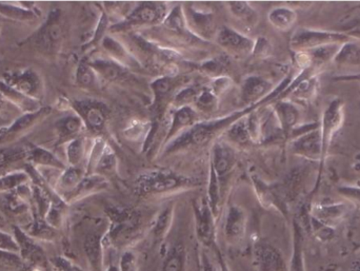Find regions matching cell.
Returning a JSON list of instances; mask_svg holds the SVG:
<instances>
[{"label":"cell","instance_id":"58","mask_svg":"<svg viewBox=\"0 0 360 271\" xmlns=\"http://www.w3.org/2000/svg\"><path fill=\"white\" fill-rule=\"evenodd\" d=\"M352 167L353 169H354L355 172L359 173L360 175V152L355 156Z\"/></svg>","mask_w":360,"mask_h":271},{"label":"cell","instance_id":"21","mask_svg":"<svg viewBox=\"0 0 360 271\" xmlns=\"http://www.w3.org/2000/svg\"><path fill=\"white\" fill-rule=\"evenodd\" d=\"M0 96L4 97L6 101L15 106L17 109L23 113H32L41 109V101L31 99L22 93L15 90L12 87L6 84L4 80H0Z\"/></svg>","mask_w":360,"mask_h":271},{"label":"cell","instance_id":"56","mask_svg":"<svg viewBox=\"0 0 360 271\" xmlns=\"http://www.w3.org/2000/svg\"><path fill=\"white\" fill-rule=\"evenodd\" d=\"M108 25V18L107 15L103 14L101 15V20H99L98 27H97L96 32H95L94 37H93L92 42L91 44H95V42H98L99 40L103 39V33H105V27Z\"/></svg>","mask_w":360,"mask_h":271},{"label":"cell","instance_id":"48","mask_svg":"<svg viewBox=\"0 0 360 271\" xmlns=\"http://www.w3.org/2000/svg\"><path fill=\"white\" fill-rule=\"evenodd\" d=\"M51 267L54 271H86L82 270L78 264L63 256H55L49 260Z\"/></svg>","mask_w":360,"mask_h":271},{"label":"cell","instance_id":"27","mask_svg":"<svg viewBox=\"0 0 360 271\" xmlns=\"http://www.w3.org/2000/svg\"><path fill=\"white\" fill-rule=\"evenodd\" d=\"M27 162L33 167H46L56 169L61 172L67 169V166L54 153L38 146L30 145Z\"/></svg>","mask_w":360,"mask_h":271},{"label":"cell","instance_id":"51","mask_svg":"<svg viewBox=\"0 0 360 271\" xmlns=\"http://www.w3.org/2000/svg\"><path fill=\"white\" fill-rule=\"evenodd\" d=\"M338 194L360 209V186L342 185L338 188Z\"/></svg>","mask_w":360,"mask_h":271},{"label":"cell","instance_id":"13","mask_svg":"<svg viewBox=\"0 0 360 271\" xmlns=\"http://www.w3.org/2000/svg\"><path fill=\"white\" fill-rule=\"evenodd\" d=\"M247 227V213L237 205L229 207L224 224V238L229 244H239L245 238Z\"/></svg>","mask_w":360,"mask_h":271},{"label":"cell","instance_id":"10","mask_svg":"<svg viewBox=\"0 0 360 271\" xmlns=\"http://www.w3.org/2000/svg\"><path fill=\"white\" fill-rule=\"evenodd\" d=\"M2 80L15 90L36 101H41L44 97V80L39 73L31 68L16 72H8Z\"/></svg>","mask_w":360,"mask_h":271},{"label":"cell","instance_id":"18","mask_svg":"<svg viewBox=\"0 0 360 271\" xmlns=\"http://www.w3.org/2000/svg\"><path fill=\"white\" fill-rule=\"evenodd\" d=\"M199 122L200 120H199L198 112L192 106L179 108L170 116V128H169L168 134L165 139L170 143L172 141V137H174L175 135L188 130Z\"/></svg>","mask_w":360,"mask_h":271},{"label":"cell","instance_id":"61","mask_svg":"<svg viewBox=\"0 0 360 271\" xmlns=\"http://www.w3.org/2000/svg\"><path fill=\"white\" fill-rule=\"evenodd\" d=\"M218 263H219L220 270H221V271H231L228 264L222 260L221 257H219V259H218Z\"/></svg>","mask_w":360,"mask_h":271},{"label":"cell","instance_id":"17","mask_svg":"<svg viewBox=\"0 0 360 271\" xmlns=\"http://www.w3.org/2000/svg\"><path fill=\"white\" fill-rule=\"evenodd\" d=\"M86 128L82 118L77 114H68L58 118L55 122L54 129L56 132V143L55 147L67 145L72 139L79 137L80 133Z\"/></svg>","mask_w":360,"mask_h":271},{"label":"cell","instance_id":"43","mask_svg":"<svg viewBox=\"0 0 360 271\" xmlns=\"http://www.w3.org/2000/svg\"><path fill=\"white\" fill-rule=\"evenodd\" d=\"M108 144L103 139H97L93 144L92 149L89 154L88 164H86V175H94L97 165L103 158V152L107 148Z\"/></svg>","mask_w":360,"mask_h":271},{"label":"cell","instance_id":"57","mask_svg":"<svg viewBox=\"0 0 360 271\" xmlns=\"http://www.w3.org/2000/svg\"><path fill=\"white\" fill-rule=\"evenodd\" d=\"M333 80H335V82H354L359 84L360 88V73L351 74V75L334 76Z\"/></svg>","mask_w":360,"mask_h":271},{"label":"cell","instance_id":"39","mask_svg":"<svg viewBox=\"0 0 360 271\" xmlns=\"http://www.w3.org/2000/svg\"><path fill=\"white\" fill-rule=\"evenodd\" d=\"M186 251L180 244L174 245L167 256L160 271H184Z\"/></svg>","mask_w":360,"mask_h":271},{"label":"cell","instance_id":"63","mask_svg":"<svg viewBox=\"0 0 360 271\" xmlns=\"http://www.w3.org/2000/svg\"><path fill=\"white\" fill-rule=\"evenodd\" d=\"M350 271H360V260L353 264L352 268H351Z\"/></svg>","mask_w":360,"mask_h":271},{"label":"cell","instance_id":"12","mask_svg":"<svg viewBox=\"0 0 360 271\" xmlns=\"http://www.w3.org/2000/svg\"><path fill=\"white\" fill-rule=\"evenodd\" d=\"M291 150L295 156L321 164L323 158L321 126L292 139Z\"/></svg>","mask_w":360,"mask_h":271},{"label":"cell","instance_id":"24","mask_svg":"<svg viewBox=\"0 0 360 271\" xmlns=\"http://www.w3.org/2000/svg\"><path fill=\"white\" fill-rule=\"evenodd\" d=\"M84 177H86V171L82 167L68 166L57 179L55 192L63 200L65 196H69L76 189Z\"/></svg>","mask_w":360,"mask_h":271},{"label":"cell","instance_id":"11","mask_svg":"<svg viewBox=\"0 0 360 271\" xmlns=\"http://www.w3.org/2000/svg\"><path fill=\"white\" fill-rule=\"evenodd\" d=\"M195 229L197 239L205 248H210L215 243V219L209 203L201 198L194 202Z\"/></svg>","mask_w":360,"mask_h":271},{"label":"cell","instance_id":"41","mask_svg":"<svg viewBox=\"0 0 360 271\" xmlns=\"http://www.w3.org/2000/svg\"><path fill=\"white\" fill-rule=\"evenodd\" d=\"M116 168H117V160H116L115 152L108 145L103 152V158L97 165L95 175L105 177V175H113Z\"/></svg>","mask_w":360,"mask_h":271},{"label":"cell","instance_id":"9","mask_svg":"<svg viewBox=\"0 0 360 271\" xmlns=\"http://www.w3.org/2000/svg\"><path fill=\"white\" fill-rule=\"evenodd\" d=\"M13 236L18 243L19 256L27 265V270H46V266L50 265L48 258L41 245L36 239L21 228L20 226H13Z\"/></svg>","mask_w":360,"mask_h":271},{"label":"cell","instance_id":"25","mask_svg":"<svg viewBox=\"0 0 360 271\" xmlns=\"http://www.w3.org/2000/svg\"><path fill=\"white\" fill-rule=\"evenodd\" d=\"M0 15L15 21H34L38 14L35 6L32 2H20L18 4L0 2Z\"/></svg>","mask_w":360,"mask_h":271},{"label":"cell","instance_id":"20","mask_svg":"<svg viewBox=\"0 0 360 271\" xmlns=\"http://www.w3.org/2000/svg\"><path fill=\"white\" fill-rule=\"evenodd\" d=\"M235 164L234 150L224 141H217L213 147L211 167L218 179H224Z\"/></svg>","mask_w":360,"mask_h":271},{"label":"cell","instance_id":"31","mask_svg":"<svg viewBox=\"0 0 360 271\" xmlns=\"http://www.w3.org/2000/svg\"><path fill=\"white\" fill-rule=\"evenodd\" d=\"M333 63L346 67H357L360 65V46L356 42H351L340 46Z\"/></svg>","mask_w":360,"mask_h":271},{"label":"cell","instance_id":"54","mask_svg":"<svg viewBox=\"0 0 360 271\" xmlns=\"http://www.w3.org/2000/svg\"><path fill=\"white\" fill-rule=\"evenodd\" d=\"M201 271H221L218 261H214L212 256L203 251L200 256Z\"/></svg>","mask_w":360,"mask_h":271},{"label":"cell","instance_id":"36","mask_svg":"<svg viewBox=\"0 0 360 271\" xmlns=\"http://www.w3.org/2000/svg\"><path fill=\"white\" fill-rule=\"evenodd\" d=\"M226 135L233 143L238 145H245L251 141L249 129H248L247 115L238 118L236 122H233L226 131Z\"/></svg>","mask_w":360,"mask_h":271},{"label":"cell","instance_id":"2","mask_svg":"<svg viewBox=\"0 0 360 271\" xmlns=\"http://www.w3.org/2000/svg\"><path fill=\"white\" fill-rule=\"evenodd\" d=\"M65 20L58 8L51 11L41 27L32 34L21 46H29L44 56L58 54L65 40Z\"/></svg>","mask_w":360,"mask_h":271},{"label":"cell","instance_id":"1","mask_svg":"<svg viewBox=\"0 0 360 271\" xmlns=\"http://www.w3.org/2000/svg\"><path fill=\"white\" fill-rule=\"evenodd\" d=\"M258 105L251 106L243 111L237 112L232 115L224 116L218 120H207V122H199L192 128L184 132L180 133L176 139L171 141L166 148L167 153L179 151L191 146H202L209 143L214 137L218 134L224 129L229 128L233 122H236L238 118L247 115L249 112L253 111L254 108Z\"/></svg>","mask_w":360,"mask_h":271},{"label":"cell","instance_id":"62","mask_svg":"<svg viewBox=\"0 0 360 271\" xmlns=\"http://www.w3.org/2000/svg\"><path fill=\"white\" fill-rule=\"evenodd\" d=\"M6 226H8V221L6 218L0 213V229L6 230Z\"/></svg>","mask_w":360,"mask_h":271},{"label":"cell","instance_id":"22","mask_svg":"<svg viewBox=\"0 0 360 271\" xmlns=\"http://www.w3.org/2000/svg\"><path fill=\"white\" fill-rule=\"evenodd\" d=\"M89 63L95 70L99 78H103L108 82H120L126 80L128 75V71H127L128 69L112 58L94 59L89 61Z\"/></svg>","mask_w":360,"mask_h":271},{"label":"cell","instance_id":"8","mask_svg":"<svg viewBox=\"0 0 360 271\" xmlns=\"http://www.w3.org/2000/svg\"><path fill=\"white\" fill-rule=\"evenodd\" d=\"M51 111L52 109L50 107H42L32 113H23L13 120L8 126L0 130V146L14 145L15 141L46 120L50 115Z\"/></svg>","mask_w":360,"mask_h":271},{"label":"cell","instance_id":"49","mask_svg":"<svg viewBox=\"0 0 360 271\" xmlns=\"http://www.w3.org/2000/svg\"><path fill=\"white\" fill-rule=\"evenodd\" d=\"M191 20L200 34L207 35L212 27V16L205 13L193 12L191 14Z\"/></svg>","mask_w":360,"mask_h":271},{"label":"cell","instance_id":"6","mask_svg":"<svg viewBox=\"0 0 360 271\" xmlns=\"http://www.w3.org/2000/svg\"><path fill=\"white\" fill-rule=\"evenodd\" d=\"M168 15L167 4L162 2H141L137 4L132 12L124 18L122 23L114 25V31L130 29L133 27H141V25H155L158 23H164L165 18Z\"/></svg>","mask_w":360,"mask_h":271},{"label":"cell","instance_id":"28","mask_svg":"<svg viewBox=\"0 0 360 271\" xmlns=\"http://www.w3.org/2000/svg\"><path fill=\"white\" fill-rule=\"evenodd\" d=\"M107 181L105 177H101V175H86L80 182L79 185L76 187L73 192L65 196L63 198L65 203L75 202V201L80 200V198H86L98 190L103 189L107 186Z\"/></svg>","mask_w":360,"mask_h":271},{"label":"cell","instance_id":"37","mask_svg":"<svg viewBox=\"0 0 360 271\" xmlns=\"http://www.w3.org/2000/svg\"><path fill=\"white\" fill-rule=\"evenodd\" d=\"M31 181L25 171H12L0 177V194L13 191Z\"/></svg>","mask_w":360,"mask_h":271},{"label":"cell","instance_id":"35","mask_svg":"<svg viewBox=\"0 0 360 271\" xmlns=\"http://www.w3.org/2000/svg\"><path fill=\"white\" fill-rule=\"evenodd\" d=\"M207 203L213 213L214 217L217 218L220 211V203H221V188L220 181L216 175L214 169L210 168L209 189H207Z\"/></svg>","mask_w":360,"mask_h":271},{"label":"cell","instance_id":"50","mask_svg":"<svg viewBox=\"0 0 360 271\" xmlns=\"http://www.w3.org/2000/svg\"><path fill=\"white\" fill-rule=\"evenodd\" d=\"M120 271H139V258L136 253L131 251H126L120 256L118 262Z\"/></svg>","mask_w":360,"mask_h":271},{"label":"cell","instance_id":"34","mask_svg":"<svg viewBox=\"0 0 360 271\" xmlns=\"http://www.w3.org/2000/svg\"><path fill=\"white\" fill-rule=\"evenodd\" d=\"M103 48L111 55V58L120 63L122 65H135V61L131 56L130 53L117 40L110 37L103 38Z\"/></svg>","mask_w":360,"mask_h":271},{"label":"cell","instance_id":"47","mask_svg":"<svg viewBox=\"0 0 360 271\" xmlns=\"http://www.w3.org/2000/svg\"><path fill=\"white\" fill-rule=\"evenodd\" d=\"M199 89L194 87H184L179 93L173 97V105L179 109L181 107H188V106L194 105L196 101L197 94H198Z\"/></svg>","mask_w":360,"mask_h":271},{"label":"cell","instance_id":"64","mask_svg":"<svg viewBox=\"0 0 360 271\" xmlns=\"http://www.w3.org/2000/svg\"><path fill=\"white\" fill-rule=\"evenodd\" d=\"M0 30H1V27H0Z\"/></svg>","mask_w":360,"mask_h":271},{"label":"cell","instance_id":"15","mask_svg":"<svg viewBox=\"0 0 360 271\" xmlns=\"http://www.w3.org/2000/svg\"><path fill=\"white\" fill-rule=\"evenodd\" d=\"M258 271H290L278 249L268 243H258L254 249Z\"/></svg>","mask_w":360,"mask_h":271},{"label":"cell","instance_id":"33","mask_svg":"<svg viewBox=\"0 0 360 271\" xmlns=\"http://www.w3.org/2000/svg\"><path fill=\"white\" fill-rule=\"evenodd\" d=\"M229 8L231 13L236 17L238 20L249 27H253L257 23L258 14L251 4L245 1H231L228 2Z\"/></svg>","mask_w":360,"mask_h":271},{"label":"cell","instance_id":"40","mask_svg":"<svg viewBox=\"0 0 360 271\" xmlns=\"http://www.w3.org/2000/svg\"><path fill=\"white\" fill-rule=\"evenodd\" d=\"M195 107L203 113H212L217 109L218 96L207 87V88L199 89Z\"/></svg>","mask_w":360,"mask_h":271},{"label":"cell","instance_id":"60","mask_svg":"<svg viewBox=\"0 0 360 271\" xmlns=\"http://www.w3.org/2000/svg\"><path fill=\"white\" fill-rule=\"evenodd\" d=\"M103 271H120V270L118 264H115L114 262H111V263L108 264V265L103 268Z\"/></svg>","mask_w":360,"mask_h":271},{"label":"cell","instance_id":"4","mask_svg":"<svg viewBox=\"0 0 360 271\" xmlns=\"http://www.w3.org/2000/svg\"><path fill=\"white\" fill-rule=\"evenodd\" d=\"M353 40L352 36L340 32L323 31V30L302 29L296 30L290 40V46L295 53L309 52L315 49L332 44H342Z\"/></svg>","mask_w":360,"mask_h":271},{"label":"cell","instance_id":"59","mask_svg":"<svg viewBox=\"0 0 360 271\" xmlns=\"http://www.w3.org/2000/svg\"><path fill=\"white\" fill-rule=\"evenodd\" d=\"M13 120H8V118H4V116L0 114V130L1 129L6 128V126H8V125L12 122Z\"/></svg>","mask_w":360,"mask_h":271},{"label":"cell","instance_id":"44","mask_svg":"<svg viewBox=\"0 0 360 271\" xmlns=\"http://www.w3.org/2000/svg\"><path fill=\"white\" fill-rule=\"evenodd\" d=\"M162 23H164L165 27L173 30V31H184L186 25H188V21H186V16H184L182 6H176L173 8V10L168 13Z\"/></svg>","mask_w":360,"mask_h":271},{"label":"cell","instance_id":"7","mask_svg":"<svg viewBox=\"0 0 360 271\" xmlns=\"http://www.w3.org/2000/svg\"><path fill=\"white\" fill-rule=\"evenodd\" d=\"M70 105L89 131L99 134L105 130L109 116V110L105 103L95 99H76Z\"/></svg>","mask_w":360,"mask_h":271},{"label":"cell","instance_id":"42","mask_svg":"<svg viewBox=\"0 0 360 271\" xmlns=\"http://www.w3.org/2000/svg\"><path fill=\"white\" fill-rule=\"evenodd\" d=\"M27 265L18 253L0 251V271H25Z\"/></svg>","mask_w":360,"mask_h":271},{"label":"cell","instance_id":"29","mask_svg":"<svg viewBox=\"0 0 360 271\" xmlns=\"http://www.w3.org/2000/svg\"><path fill=\"white\" fill-rule=\"evenodd\" d=\"M268 20L278 31L287 32L295 25L297 13L289 6H277L269 13Z\"/></svg>","mask_w":360,"mask_h":271},{"label":"cell","instance_id":"3","mask_svg":"<svg viewBox=\"0 0 360 271\" xmlns=\"http://www.w3.org/2000/svg\"><path fill=\"white\" fill-rule=\"evenodd\" d=\"M196 179L170 170H154L137 177L135 188L141 196H158L196 185Z\"/></svg>","mask_w":360,"mask_h":271},{"label":"cell","instance_id":"26","mask_svg":"<svg viewBox=\"0 0 360 271\" xmlns=\"http://www.w3.org/2000/svg\"><path fill=\"white\" fill-rule=\"evenodd\" d=\"M29 151L30 145L0 146V171L27 162Z\"/></svg>","mask_w":360,"mask_h":271},{"label":"cell","instance_id":"19","mask_svg":"<svg viewBox=\"0 0 360 271\" xmlns=\"http://www.w3.org/2000/svg\"><path fill=\"white\" fill-rule=\"evenodd\" d=\"M273 111L283 130V137H290L292 131L298 126L300 112L297 106L287 99H279L273 106Z\"/></svg>","mask_w":360,"mask_h":271},{"label":"cell","instance_id":"46","mask_svg":"<svg viewBox=\"0 0 360 271\" xmlns=\"http://www.w3.org/2000/svg\"><path fill=\"white\" fill-rule=\"evenodd\" d=\"M173 220V208L168 207L162 211L158 219H156L155 224H154L153 234L156 238H165L166 234H168L170 229L171 224Z\"/></svg>","mask_w":360,"mask_h":271},{"label":"cell","instance_id":"53","mask_svg":"<svg viewBox=\"0 0 360 271\" xmlns=\"http://www.w3.org/2000/svg\"><path fill=\"white\" fill-rule=\"evenodd\" d=\"M232 86V80L226 76H221V77L215 78L212 82L211 86L209 87L217 96H219L222 93L226 92L230 87Z\"/></svg>","mask_w":360,"mask_h":271},{"label":"cell","instance_id":"45","mask_svg":"<svg viewBox=\"0 0 360 271\" xmlns=\"http://www.w3.org/2000/svg\"><path fill=\"white\" fill-rule=\"evenodd\" d=\"M229 65H230V61H229L228 57L218 56L212 59V61H205L201 69L207 75L213 76L214 78H218L224 76Z\"/></svg>","mask_w":360,"mask_h":271},{"label":"cell","instance_id":"32","mask_svg":"<svg viewBox=\"0 0 360 271\" xmlns=\"http://www.w3.org/2000/svg\"><path fill=\"white\" fill-rule=\"evenodd\" d=\"M76 84L82 89L92 90L98 84L99 77L95 70L91 67L89 61H82L76 70Z\"/></svg>","mask_w":360,"mask_h":271},{"label":"cell","instance_id":"38","mask_svg":"<svg viewBox=\"0 0 360 271\" xmlns=\"http://www.w3.org/2000/svg\"><path fill=\"white\" fill-rule=\"evenodd\" d=\"M68 164L70 167H79L86 156V143L82 137H76L65 146Z\"/></svg>","mask_w":360,"mask_h":271},{"label":"cell","instance_id":"16","mask_svg":"<svg viewBox=\"0 0 360 271\" xmlns=\"http://www.w3.org/2000/svg\"><path fill=\"white\" fill-rule=\"evenodd\" d=\"M273 84L262 76L251 75L243 80L241 84V99L245 103L258 105L264 99L272 94Z\"/></svg>","mask_w":360,"mask_h":271},{"label":"cell","instance_id":"14","mask_svg":"<svg viewBox=\"0 0 360 271\" xmlns=\"http://www.w3.org/2000/svg\"><path fill=\"white\" fill-rule=\"evenodd\" d=\"M216 42L224 50L240 56L251 54L255 46L253 39L228 27L219 30L216 35Z\"/></svg>","mask_w":360,"mask_h":271},{"label":"cell","instance_id":"30","mask_svg":"<svg viewBox=\"0 0 360 271\" xmlns=\"http://www.w3.org/2000/svg\"><path fill=\"white\" fill-rule=\"evenodd\" d=\"M179 84V78L174 76H162L152 82L151 88L154 94L153 105L156 109H162V103L170 97V94H172Z\"/></svg>","mask_w":360,"mask_h":271},{"label":"cell","instance_id":"5","mask_svg":"<svg viewBox=\"0 0 360 271\" xmlns=\"http://www.w3.org/2000/svg\"><path fill=\"white\" fill-rule=\"evenodd\" d=\"M345 122V101L342 99H332L323 113L321 122V141H323V158H321L319 177L323 172V165L331 149L334 137L342 128Z\"/></svg>","mask_w":360,"mask_h":271},{"label":"cell","instance_id":"55","mask_svg":"<svg viewBox=\"0 0 360 271\" xmlns=\"http://www.w3.org/2000/svg\"><path fill=\"white\" fill-rule=\"evenodd\" d=\"M270 44H269V42L266 38H259V39L255 42L253 53L254 54L257 55V56H266V55L270 53Z\"/></svg>","mask_w":360,"mask_h":271},{"label":"cell","instance_id":"52","mask_svg":"<svg viewBox=\"0 0 360 271\" xmlns=\"http://www.w3.org/2000/svg\"><path fill=\"white\" fill-rule=\"evenodd\" d=\"M0 251L19 255L18 243L15 240L14 236L4 229H0Z\"/></svg>","mask_w":360,"mask_h":271},{"label":"cell","instance_id":"23","mask_svg":"<svg viewBox=\"0 0 360 271\" xmlns=\"http://www.w3.org/2000/svg\"><path fill=\"white\" fill-rule=\"evenodd\" d=\"M347 213H348V207L344 203L321 204L315 207L313 210L314 219L327 227L338 225L346 217Z\"/></svg>","mask_w":360,"mask_h":271}]
</instances>
